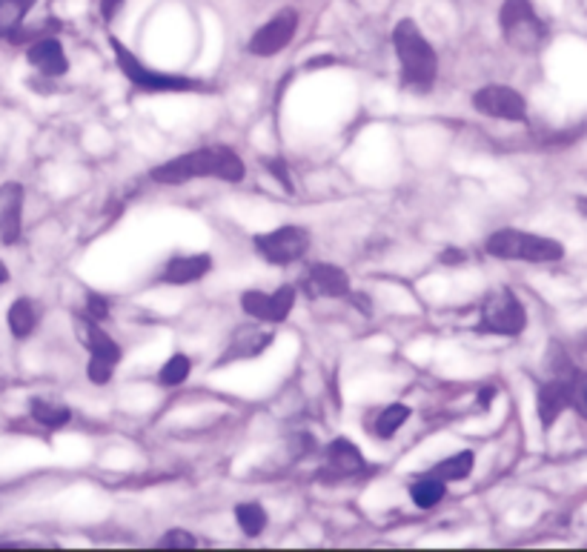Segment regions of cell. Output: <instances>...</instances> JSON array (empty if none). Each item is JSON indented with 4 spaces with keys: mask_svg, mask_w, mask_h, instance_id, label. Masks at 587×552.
Returning <instances> with one entry per match:
<instances>
[{
    "mask_svg": "<svg viewBox=\"0 0 587 552\" xmlns=\"http://www.w3.org/2000/svg\"><path fill=\"white\" fill-rule=\"evenodd\" d=\"M247 175V166L241 155L229 146H200L192 152H183L178 158H170L166 163H158L149 178L161 187H181L198 178H215L227 183H241Z\"/></svg>",
    "mask_w": 587,
    "mask_h": 552,
    "instance_id": "cell-1",
    "label": "cell"
},
{
    "mask_svg": "<svg viewBox=\"0 0 587 552\" xmlns=\"http://www.w3.org/2000/svg\"><path fill=\"white\" fill-rule=\"evenodd\" d=\"M393 46L401 63V83L413 92H430L439 78V55L413 18L396 23Z\"/></svg>",
    "mask_w": 587,
    "mask_h": 552,
    "instance_id": "cell-2",
    "label": "cell"
},
{
    "mask_svg": "<svg viewBox=\"0 0 587 552\" xmlns=\"http://www.w3.org/2000/svg\"><path fill=\"white\" fill-rule=\"evenodd\" d=\"M109 46L115 52L117 69L124 72V78L135 87L138 92H149V95H166V92H200L207 89L204 80H195L187 75H172V72H158L153 66H146L126 43H121L117 38L109 35Z\"/></svg>",
    "mask_w": 587,
    "mask_h": 552,
    "instance_id": "cell-3",
    "label": "cell"
},
{
    "mask_svg": "<svg viewBox=\"0 0 587 552\" xmlns=\"http://www.w3.org/2000/svg\"><path fill=\"white\" fill-rule=\"evenodd\" d=\"M488 255L498 261H522V263H559L564 258V244L547 235L522 229H496L484 244Z\"/></svg>",
    "mask_w": 587,
    "mask_h": 552,
    "instance_id": "cell-4",
    "label": "cell"
},
{
    "mask_svg": "<svg viewBox=\"0 0 587 552\" xmlns=\"http://www.w3.org/2000/svg\"><path fill=\"white\" fill-rule=\"evenodd\" d=\"M498 29L516 52H539L547 41V26L536 14L533 0H505L498 12Z\"/></svg>",
    "mask_w": 587,
    "mask_h": 552,
    "instance_id": "cell-5",
    "label": "cell"
},
{
    "mask_svg": "<svg viewBox=\"0 0 587 552\" xmlns=\"http://www.w3.org/2000/svg\"><path fill=\"white\" fill-rule=\"evenodd\" d=\"M527 329V309L518 300V295L508 287L493 290L481 300L479 312V332H490V336L516 338Z\"/></svg>",
    "mask_w": 587,
    "mask_h": 552,
    "instance_id": "cell-6",
    "label": "cell"
},
{
    "mask_svg": "<svg viewBox=\"0 0 587 552\" xmlns=\"http://www.w3.org/2000/svg\"><path fill=\"white\" fill-rule=\"evenodd\" d=\"M253 246L261 261L273 263V266H290L301 261L310 249V232L304 226L295 224H284L278 229L261 232L253 238Z\"/></svg>",
    "mask_w": 587,
    "mask_h": 552,
    "instance_id": "cell-7",
    "label": "cell"
},
{
    "mask_svg": "<svg viewBox=\"0 0 587 552\" xmlns=\"http://www.w3.org/2000/svg\"><path fill=\"white\" fill-rule=\"evenodd\" d=\"M83 338H87V349H89V363H87V378L98 387H104V383L112 381L115 375V366L121 363L124 358V349L117 344L109 332L100 329L98 321L87 317L83 321Z\"/></svg>",
    "mask_w": 587,
    "mask_h": 552,
    "instance_id": "cell-8",
    "label": "cell"
},
{
    "mask_svg": "<svg viewBox=\"0 0 587 552\" xmlns=\"http://www.w3.org/2000/svg\"><path fill=\"white\" fill-rule=\"evenodd\" d=\"M473 109L488 115L496 121H510V124H522L527 121V100L525 95L513 89V87H501V83H490V87H481L473 95Z\"/></svg>",
    "mask_w": 587,
    "mask_h": 552,
    "instance_id": "cell-9",
    "label": "cell"
},
{
    "mask_svg": "<svg viewBox=\"0 0 587 552\" xmlns=\"http://www.w3.org/2000/svg\"><path fill=\"white\" fill-rule=\"evenodd\" d=\"M295 32H298V12L295 9H281L264 26H258L256 35L249 38L247 49H249V55H256V58L281 55L284 49L293 43Z\"/></svg>",
    "mask_w": 587,
    "mask_h": 552,
    "instance_id": "cell-10",
    "label": "cell"
},
{
    "mask_svg": "<svg viewBox=\"0 0 587 552\" xmlns=\"http://www.w3.org/2000/svg\"><path fill=\"white\" fill-rule=\"evenodd\" d=\"M295 287L284 283L275 292H261V290H247L241 295V309L244 315H249L253 321H264V324H284L290 317L293 307H295Z\"/></svg>",
    "mask_w": 587,
    "mask_h": 552,
    "instance_id": "cell-11",
    "label": "cell"
},
{
    "mask_svg": "<svg viewBox=\"0 0 587 552\" xmlns=\"http://www.w3.org/2000/svg\"><path fill=\"white\" fill-rule=\"evenodd\" d=\"M573 375V373H570ZM570 375L567 378H556L545 381L539 392H536V415H539V427L545 432H550L556 427V421L562 418V412L570 407Z\"/></svg>",
    "mask_w": 587,
    "mask_h": 552,
    "instance_id": "cell-12",
    "label": "cell"
},
{
    "mask_svg": "<svg viewBox=\"0 0 587 552\" xmlns=\"http://www.w3.org/2000/svg\"><path fill=\"white\" fill-rule=\"evenodd\" d=\"M304 290L310 298H349V275L335 263H312L304 278Z\"/></svg>",
    "mask_w": 587,
    "mask_h": 552,
    "instance_id": "cell-13",
    "label": "cell"
},
{
    "mask_svg": "<svg viewBox=\"0 0 587 552\" xmlns=\"http://www.w3.org/2000/svg\"><path fill=\"white\" fill-rule=\"evenodd\" d=\"M23 232V187L4 183L0 187V241L6 246L18 244Z\"/></svg>",
    "mask_w": 587,
    "mask_h": 552,
    "instance_id": "cell-14",
    "label": "cell"
},
{
    "mask_svg": "<svg viewBox=\"0 0 587 552\" xmlns=\"http://www.w3.org/2000/svg\"><path fill=\"white\" fill-rule=\"evenodd\" d=\"M210 270H212V255H207V253L172 255L163 263L158 281L166 283V287H190V283H198Z\"/></svg>",
    "mask_w": 587,
    "mask_h": 552,
    "instance_id": "cell-15",
    "label": "cell"
},
{
    "mask_svg": "<svg viewBox=\"0 0 587 552\" xmlns=\"http://www.w3.org/2000/svg\"><path fill=\"white\" fill-rule=\"evenodd\" d=\"M324 458H327V475H332V478H352V475H361L367 470L361 449L349 438H344V435L327 444Z\"/></svg>",
    "mask_w": 587,
    "mask_h": 552,
    "instance_id": "cell-16",
    "label": "cell"
},
{
    "mask_svg": "<svg viewBox=\"0 0 587 552\" xmlns=\"http://www.w3.org/2000/svg\"><path fill=\"white\" fill-rule=\"evenodd\" d=\"M26 60L35 66L38 72L49 78H61L70 72V58H66L63 46L58 38H41L26 49Z\"/></svg>",
    "mask_w": 587,
    "mask_h": 552,
    "instance_id": "cell-17",
    "label": "cell"
},
{
    "mask_svg": "<svg viewBox=\"0 0 587 552\" xmlns=\"http://www.w3.org/2000/svg\"><path fill=\"white\" fill-rule=\"evenodd\" d=\"M275 332H264V329H244L232 338L229 349L224 353V361H238V358H256L261 355L266 346H273Z\"/></svg>",
    "mask_w": 587,
    "mask_h": 552,
    "instance_id": "cell-18",
    "label": "cell"
},
{
    "mask_svg": "<svg viewBox=\"0 0 587 552\" xmlns=\"http://www.w3.org/2000/svg\"><path fill=\"white\" fill-rule=\"evenodd\" d=\"M447 495V481L442 478H435L430 473L424 475H418L413 483H410V498H413V504L418 510H433V507H439L442 501Z\"/></svg>",
    "mask_w": 587,
    "mask_h": 552,
    "instance_id": "cell-19",
    "label": "cell"
},
{
    "mask_svg": "<svg viewBox=\"0 0 587 552\" xmlns=\"http://www.w3.org/2000/svg\"><path fill=\"white\" fill-rule=\"evenodd\" d=\"M473 466H476L473 449H461V453H452V455L442 458L439 464H433L427 473L450 483V481H464V478H470Z\"/></svg>",
    "mask_w": 587,
    "mask_h": 552,
    "instance_id": "cell-20",
    "label": "cell"
},
{
    "mask_svg": "<svg viewBox=\"0 0 587 552\" xmlns=\"http://www.w3.org/2000/svg\"><path fill=\"white\" fill-rule=\"evenodd\" d=\"M6 321H9L12 336L23 341V338L32 336V332H35V327H38V312H35V307H32L29 298H18V300H14V304L9 307Z\"/></svg>",
    "mask_w": 587,
    "mask_h": 552,
    "instance_id": "cell-21",
    "label": "cell"
},
{
    "mask_svg": "<svg viewBox=\"0 0 587 552\" xmlns=\"http://www.w3.org/2000/svg\"><path fill=\"white\" fill-rule=\"evenodd\" d=\"M38 0H0V38H12L21 32L23 18L32 12Z\"/></svg>",
    "mask_w": 587,
    "mask_h": 552,
    "instance_id": "cell-22",
    "label": "cell"
},
{
    "mask_svg": "<svg viewBox=\"0 0 587 552\" xmlns=\"http://www.w3.org/2000/svg\"><path fill=\"white\" fill-rule=\"evenodd\" d=\"M29 412L38 424H43L49 429H61V427H66L72 421V409L70 407L49 404V400H43V398H32L29 400Z\"/></svg>",
    "mask_w": 587,
    "mask_h": 552,
    "instance_id": "cell-23",
    "label": "cell"
},
{
    "mask_svg": "<svg viewBox=\"0 0 587 552\" xmlns=\"http://www.w3.org/2000/svg\"><path fill=\"white\" fill-rule=\"evenodd\" d=\"M410 415H413V409L405 407V404H390V407H384V409L376 415L373 432L378 435V438L387 441V438H393V435L410 421Z\"/></svg>",
    "mask_w": 587,
    "mask_h": 552,
    "instance_id": "cell-24",
    "label": "cell"
},
{
    "mask_svg": "<svg viewBox=\"0 0 587 552\" xmlns=\"http://www.w3.org/2000/svg\"><path fill=\"white\" fill-rule=\"evenodd\" d=\"M235 521H238L241 532L249 535V538H258V535L266 529V510L261 504H256V501H244V504L235 507Z\"/></svg>",
    "mask_w": 587,
    "mask_h": 552,
    "instance_id": "cell-25",
    "label": "cell"
},
{
    "mask_svg": "<svg viewBox=\"0 0 587 552\" xmlns=\"http://www.w3.org/2000/svg\"><path fill=\"white\" fill-rule=\"evenodd\" d=\"M190 373H192L190 355L175 353V355L158 370V383H161V387H181V383L190 378Z\"/></svg>",
    "mask_w": 587,
    "mask_h": 552,
    "instance_id": "cell-26",
    "label": "cell"
},
{
    "mask_svg": "<svg viewBox=\"0 0 587 552\" xmlns=\"http://www.w3.org/2000/svg\"><path fill=\"white\" fill-rule=\"evenodd\" d=\"M570 409L587 421V370H573L570 375Z\"/></svg>",
    "mask_w": 587,
    "mask_h": 552,
    "instance_id": "cell-27",
    "label": "cell"
},
{
    "mask_svg": "<svg viewBox=\"0 0 587 552\" xmlns=\"http://www.w3.org/2000/svg\"><path fill=\"white\" fill-rule=\"evenodd\" d=\"M87 317H92V321H107L109 317V300L104 295H98V292H89L87 295Z\"/></svg>",
    "mask_w": 587,
    "mask_h": 552,
    "instance_id": "cell-28",
    "label": "cell"
},
{
    "mask_svg": "<svg viewBox=\"0 0 587 552\" xmlns=\"http://www.w3.org/2000/svg\"><path fill=\"white\" fill-rule=\"evenodd\" d=\"M195 544H198V541L192 538L187 529H170V532L161 535V538H158V547H178V549L183 547V549H192Z\"/></svg>",
    "mask_w": 587,
    "mask_h": 552,
    "instance_id": "cell-29",
    "label": "cell"
},
{
    "mask_svg": "<svg viewBox=\"0 0 587 552\" xmlns=\"http://www.w3.org/2000/svg\"><path fill=\"white\" fill-rule=\"evenodd\" d=\"M266 170H270V172L281 180L284 189L293 192V180H290V175H287V163H284L281 158H270V161H266Z\"/></svg>",
    "mask_w": 587,
    "mask_h": 552,
    "instance_id": "cell-30",
    "label": "cell"
},
{
    "mask_svg": "<svg viewBox=\"0 0 587 552\" xmlns=\"http://www.w3.org/2000/svg\"><path fill=\"white\" fill-rule=\"evenodd\" d=\"M121 9H124V0H100V14H104L107 23H112Z\"/></svg>",
    "mask_w": 587,
    "mask_h": 552,
    "instance_id": "cell-31",
    "label": "cell"
},
{
    "mask_svg": "<svg viewBox=\"0 0 587 552\" xmlns=\"http://www.w3.org/2000/svg\"><path fill=\"white\" fill-rule=\"evenodd\" d=\"M439 261H442V263H456V266H459V263L467 261V255L461 253V249H444Z\"/></svg>",
    "mask_w": 587,
    "mask_h": 552,
    "instance_id": "cell-32",
    "label": "cell"
},
{
    "mask_svg": "<svg viewBox=\"0 0 587 552\" xmlns=\"http://www.w3.org/2000/svg\"><path fill=\"white\" fill-rule=\"evenodd\" d=\"M493 398H496V390H493V387H484V390H481V395H479V404H481V409H488Z\"/></svg>",
    "mask_w": 587,
    "mask_h": 552,
    "instance_id": "cell-33",
    "label": "cell"
},
{
    "mask_svg": "<svg viewBox=\"0 0 587 552\" xmlns=\"http://www.w3.org/2000/svg\"><path fill=\"white\" fill-rule=\"evenodd\" d=\"M6 281H9V270H6L4 263H0V283H6Z\"/></svg>",
    "mask_w": 587,
    "mask_h": 552,
    "instance_id": "cell-34",
    "label": "cell"
},
{
    "mask_svg": "<svg viewBox=\"0 0 587 552\" xmlns=\"http://www.w3.org/2000/svg\"><path fill=\"white\" fill-rule=\"evenodd\" d=\"M579 212L587 215V198H579Z\"/></svg>",
    "mask_w": 587,
    "mask_h": 552,
    "instance_id": "cell-35",
    "label": "cell"
}]
</instances>
